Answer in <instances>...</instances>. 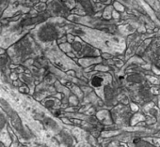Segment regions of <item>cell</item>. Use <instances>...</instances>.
<instances>
[{
  "label": "cell",
  "mask_w": 160,
  "mask_h": 147,
  "mask_svg": "<svg viewBox=\"0 0 160 147\" xmlns=\"http://www.w3.org/2000/svg\"><path fill=\"white\" fill-rule=\"evenodd\" d=\"M39 38L42 41H50L53 40L57 37V31L55 26L51 25H47L42 26L39 31Z\"/></svg>",
  "instance_id": "cell-1"
},
{
  "label": "cell",
  "mask_w": 160,
  "mask_h": 147,
  "mask_svg": "<svg viewBox=\"0 0 160 147\" xmlns=\"http://www.w3.org/2000/svg\"><path fill=\"white\" fill-rule=\"evenodd\" d=\"M11 117H12V125H13V126L15 127V129L18 130L23 136H26V133H25V130H24V127H23L22 121H21L20 117L18 116V114H17L15 112H12V113L11 114Z\"/></svg>",
  "instance_id": "cell-2"
},
{
  "label": "cell",
  "mask_w": 160,
  "mask_h": 147,
  "mask_svg": "<svg viewBox=\"0 0 160 147\" xmlns=\"http://www.w3.org/2000/svg\"><path fill=\"white\" fill-rule=\"evenodd\" d=\"M0 106H1V108L4 110V112H5L7 114H9V115L11 116V114L12 113L13 110H12V108L11 107V105L9 104V102H7L4 99H0Z\"/></svg>",
  "instance_id": "cell-3"
},
{
  "label": "cell",
  "mask_w": 160,
  "mask_h": 147,
  "mask_svg": "<svg viewBox=\"0 0 160 147\" xmlns=\"http://www.w3.org/2000/svg\"><path fill=\"white\" fill-rule=\"evenodd\" d=\"M44 124H45V126H46L47 127H50V128H52V129H55V128L58 127L57 123H56L53 119H51V118H46V119L44 120Z\"/></svg>",
  "instance_id": "cell-4"
},
{
  "label": "cell",
  "mask_w": 160,
  "mask_h": 147,
  "mask_svg": "<svg viewBox=\"0 0 160 147\" xmlns=\"http://www.w3.org/2000/svg\"><path fill=\"white\" fill-rule=\"evenodd\" d=\"M103 83V78L99 77V76H94L92 79V85L94 86V87H99Z\"/></svg>",
  "instance_id": "cell-5"
},
{
  "label": "cell",
  "mask_w": 160,
  "mask_h": 147,
  "mask_svg": "<svg viewBox=\"0 0 160 147\" xmlns=\"http://www.w3.org/2000/svg\"><path fill=\"white\" fill-rule=\"evenodd\" d=\"M80 4H81L83 6V8L85 9V11L87 12H89V10L92 8V5L90 3V0H79Z\"/></svg>",
  "instance_id": "cell-6"
},
{
  "label": "cell",
  "mask_w": 160,
  "mask_h": 147,
  "mask_svg": "<svg viewBox=\"0 0 160 147\" xmlns=\"http://www.w3.org/2000/svg\"><path fill=\"white\" fill-rule=\"evenodd\" d=\"M6 123H7L6 116L2 113H0V129H2L5 126Z\"/></svg>",
  "instance_id": "cell-7"
},
{
  "label": "cell",
  "mask_w": 160,
  "mask_h": 147,
  "mask_svg": "<svg viewBox=\"0 0 160 147\" xmlns=\"http://www.w3.org/2000/svg\"><path fill=\"white\" fill-rule=\"evenodd\" d=\"M72 47H73V49H74L75 51H80V50H81V48H82V45L80 44L79 42L75 41V42L72 44Z\"/></svg>",
  "instance_id": "cell-8"
},
{
  "label": "cell",
  "mask_w": 160,
  "mask_h": 147,
  "mask_svg": "<svg viewBox=\"0 0 160 147\" xmlns=\"http://www.w3.org/2000/svg\"><path fill=\"white\" fill-rule=\"evenodd\" d=\"M7 64V58L5 56H0V67L5 66Z\"/></svg>",
  "instance_id": "cell-9"
},
{
  "label": "cell",
  "mask_w": 160,
  "mask_h": 147,
  "mask_svg": "<svg viewBox=\"0 0 160 147\" xmlns=\"http://www.w3.org/2000/svg\"><path fill=\"white\" fill-rule=\"evenodd\" d=\"M53 105H54V102H53L52 100H49V101H47V102L45 103V106L48 107V108H51Z\"/></svg>",
  "instance_id": "cell-10"
},
{
  "label": "cell",
  "mask_w": 160,
  "mask_h": 147,
  "mask_svg": "<svg viewBox=\"0 0 160 147\" xmlns=\"http://www.w3.org/2000/svg\"><path fill=\"white\" fill-rule=\"evenodd\" d=\"M0 146H4V144H3V143H2L1 141H0Z\"/></svg>",
  "instance_id": "cell-11"
},
{
  "label": "cell",
  "mask_w": 160,
  "mask_h": 147,
  "mask_svg": "<svg viewBox=\"0 0 160 147\" xmlns=\"http://www.w3.org/2000/svg\"><path fill=\"white\" fill-rule=\"evenodd\" d=\"M2 2H3V0H0V5L2 4Z\"/></svg>",
  "instance_id": "cell-12"
}]
</instances>
